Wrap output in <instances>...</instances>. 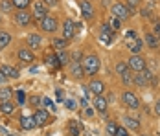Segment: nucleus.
Listing matches in <instances>:
<instances>
[{"mask_svg":"<svg viewBox=\"0 0 160 136\" xmlns=\"http://www.w3.org/2000/svg\"><path fill=\"white\" fill-rule=\"evenodd\" d=\"M79 103H81L83 107H88V99H87V98H81V99H79Z\"/></svg>","mask_w":160,"mask_h":136,"instance_id":"nucleus-49","label":"nucleus"},{"mask_svg":"<svg viewBox=\"0 0 160 136\" xmlns=\"http://www.w3.org/2000/svg\"><path fill=\"white\" fill-rule=\"evenodd\" d=\"M127 46H129V50H131L132 53H138V52L142 50V46H144V43H142V41H138V39H134V41H132V43H129Z\"/></svg>","mask_w":160,"mask_h":136,"instance_id":"nucleus-25","label":"nucleus"},{"mask_svg":"<svg viewBox=\"0 0 160 136\" xmlns=\"http://www.w3.org/2000/svg\"><path fill=\"white\" fill-rule=\"evenodd\" d=\"M111 11H112V17H116L120 20H127L131 17V11H129V8L125 4H114L111 8Z\"/></svg>","mask_w":160,"mask_h":136,"instance_id":"nucleus-4","label":"nucleus"},{"mask_svg":"<svg viewBox=\"0 0 160 136\" xmlns=\"http://www.w3.org/2000/svg\"><path fill=\"white\" fill-rule=\"evenodd\" d=\"M41 43H42L41 35H37V33H30L28 35V44H30V48H39Z\"/></svg>","mask_w":160,"mask_h":136,"instance_id":"nucleus-19","label":"nucleus"},{"mask_svg":"<svg viewBox=\"0 0 160 136\" xmlns=\"http://www.w3.org/2000/svg\"><path fill=\"white\" fill-rule=\"evenodd\" d=\"M76 28H78V22H74L72 18H66L63 24V37L68 41V39H74V35H76Z\"/></svg>","mask_w":160,"mask_h":136,"instance_id":"nucleus-5","label":"nucleus"},{"mask_svg":"<svg viewBox=\"0 0 160 136\" xmlns=\"http://www.w3.org/2000/svg\"><path fill=\"white\" fill-rule=\"evenodd\" d=\"M125 37H127V41H131V39H132V41H134V39H136V31H134V30L127 31V35H125Z\"/></svg>","mask_w":160,"mask_h":136,"instance_id":"nucleus-46","label":"nucleus"},{"mask_svg":"<svg viewBox=\"0 0 160 136\" xmlns=\"http://www.w3.org/2000/svg\"><path fill=\"white\" fill-rule=\"evenodd\" d=\"M11 98H13V90L9 87L0 88V101H11Z\"/></svg>","mask_w":160,"mask_h":136,"instance_id":"nucleus-21","label":"nucleus"},{"mask_svg":"<svg viewBox=\"0 0 160 136\" xmlns=\"http://www.w3.org/2000/svg\"><path fill=\"white\" fill-rule=\"evenodd\" d=\"M33 17H37V18H44V17H48V6L42 2V0H37L35 4H33Z\"/></svg>","mask_w":160,"mask_h":136,"instance_id":"nucleus-7","label":"nucleus"},{"mask_svg":"<svg viewBox=\"0 0 160 136\" xmlns=\"http://www.w3.org/2000/svg\"><path fill=\"white\" fill-rule=\"evenodd\" d=\"M42 2H44V4H46V6H57V4H59V0H42Z\"/></svg>","mask_w":160,"mask_h":136,"instance_id":"nucleus-47","label":"nucleus"},{"mask_svg":"<svg viewBox=\"0 0 160 136\" xmlns=\"http://www.w3.org/2000/svg\"><path fill=\"white\" fill-rule=\"evenodd\" d=\"M9 43H11V35L6 31H0V48H6Z\"/></svg>","mask_w":160,"mask_h":136,"instance_id":"nucleus-29","label":"nucleus"},{"mask_svg":"<svg viewBox=\"0 0 160 136\" xmlns=\"http://www.w3.org/2000/svg\"><path fill=\"white\" fill-rule=\"evenodd\" d=\"M63 103H64V107H66L68 110H78V107H79V103H78L76 98H68V99H64Z\"/></svg>","mask_w":160,"mask_h":136,"instance_id":"nucleus-24","label":"nucleus"},{"mask_svg":"<svg viewBox=\"0 0 160 136\" xmlns=\"http://www.w3.org/2000/svg\"><path fill=\"white\" fill-rule=\"evenodd\" d=\"M142 17H145V18H147V17H151V13H149V9H142Z\"/></svg>","mask_w":160,"mask_h":136,"instance_id":"nucleus-52","label":"nucleus"},{"mask_svg":"<svg viewBox=\"0 0 160 136\" xmlns=\"http://www.w3.org/2000/svg\"><path fill=\"white\" fill-rule=\"evenodd\" d=\"M83 94H85V98H87V99H88V98H90V94H92V92H90V88H88V87H83Z\"/></svg>","mask_w":160,"mask_h":136,"instance_id":"nucleus-48","label":"nucleus"},{"mask_svg":"<svg viewBox=\"0 0 160 136\" xmlns=\"http://www.w3.org/2000/svg\"><path fill=\"white\" fill-rule=\"evenodd\" d=\"M88 88H90V92H92V94L101 96V94L105 92V85H103V81H98V79H94V81L88 85Z\"/></svg>","mask_w":160,"mask_h":136,"instance_id":"nucleus-16","label":"nucleus"},{"mask_svg":"<svg viewBox=\"0 0 160 136\" xmlns=\"http://www.w3.org/2000/svg\"><path fill=\"white\" fill-rule=\"evenodd\" d=\"M70 70H72V76L76 77V79H81V77L85 76V72H83V64H81L79 59H74V61H72Z\"/></svg>","mask_w":160,"mask_h":136,"instance_id":"nucleus-13","label":"nucleus"},{"mask_svg":"<svg viewBox=\"0 0 160 136\" xmlns=\"http://www.w3.org/2000/svg\"><path fill=\"white\" fill-rule=\"evenodd\" d=\"M122 99H123V103H125V107H129V108H132V110H136V108H140V98L134 94V92H123V96H122Z\"/></svg>","mask_w":160,"mask_h":136,"instance_id":"nucleus-3","label":"nucleus"},{"mask_svg":"<svg viewBox=\"0 0 160 136\" xmlns=\"http://www.w3.org/2000/svg\"><path fill=\"white\" fill-rule=\"evenodd\" d=\"M55 98H57V103H63V101H64L63 88H57V90H55Z\"/></svg>","mask_w":160,"mask_h":136,"instance_id":"nucleus-40","label":"nucleus"},{"mask_svg":"<svg viewBox=\"0 0 160 136\" xmlns=\"http://www.w3.org/2000/svg\"><path fill=\"white\" fill-rule=\"evenodd\" d=\"M46 63H48L50 66H55V68H59L61 64H59V61H57V57L55 55H50L48 59H46Z\"/></svg>","mask_w":160,"mask_h":136,"instance_id":"nucleus-38","label":"nucleus"},{"mask_svg":"<svg viewBox=\"0 0 160 136\" xmlns=\"http://www.w3.org/2000/svg\"><path fill=\"white\" fill-rule=\"evenodd\" d=\"M15 110V103L11 101H0V112L2 114H13Z\"/></svg>","mask_w":160,"mask_h":136,"instance_id":"nucleus-20","label":"nucleus"},{"mask_svg":"<svg viewBox=\"0 0 160 136\" xmlns=\"http://www.w3.org/2000/svg\"><path fill=\"white\" fill-rule=\"evenodd\" d=\"M140 2H142V0H125V6L129 8V11L132 13V11H134V9L140 6Z\"/></svg>","mask_w":160,"mask_h":136,"instance_id":"nucleus-33","label":"nucleus"},{"mask_svg":"<svg viewBox=\"0 0 160 136\" xmlns=\"http://www.w3.org/2000/svg\"><path fill=\"white\" fill-rule=\"evenodd\" d=\"M6 81H8V77H6L4 74H2V72H0V85H4Z\"/></svg>","mask_w":160,"mask_h":136,"instance_id":"nucleus-51","label":"nucleus"},{"mask_svg":"<svg viewBox=\"0 0 160 136\" xmlns=\"http://www.w3.org/2000/svg\"><path fill=\"white\" fill-rule=\"evenodd\" d=\"M33 118H35V123H37V127H44L46 123H48V110H44V108H39L35 114H33Z\"/></svg>","mask_w":160,"mask_h":136,"instance_id":"nucleus-9","label":"nucleus"},{"mask_svg":"<svg viewBox=\"0 0 160 136\" xmlns=\"http://www.w3.org/2000/svg\"><path fill=\"white\" fill-rule=\"evenodd\" d=\"M153 35H155L157 39H160V22H157V24H155V31H153Z\"/></svg>","mask_w":160,"mask_h":136,"instance_id":"nucleus-45","label":"nucleus"},{"mask_svg":"<svg viewBox=\"0 0 160 136\" xmlns=\"http://www.w3.org/2000/svg\"><path fill=\"white\" fill-rule=\"evenodd\" d=\"M52 44H53V50H55V52H59V50H64V48H66V39H53V41H52Z\"/></svg>","mask_w":160,"mask_h":136,"instance_id":"nucleus-27","label":"nucleus"},{"mask_svg":"<svg viewBox=\"0 0 160 136\" xmlns=\"http://www.w3.org/2000/svg\"><path fill=\"white\" fill-rule=\"evenodd\" d=\"M112 37H114V35H112V33H107V31H99V41H101V43H103V44L105 46H111V43H112Z\"/></svg>","mask_w":160,"mask_h":136,"instance_id":"nucleus-22","label":"nucleus"},{"mask_svg":"<svg viewBox=\"0 0 160 136\" xmlns=\"http://www.w3.org/2000/svg\"><path fill=\"white\" fill-rule=\"evenodd\" d=\"M20 127L24 129V131H32L37 127V123H35V118L33 116H20Z\"/></svg>","mask_w":160,"mask_h":136,"instance_id":"nucleus-14","label":"nucleus"},{"mask_svg":"<svg viewBox=\"0 0 160 136\" xmlns=\"http://www.w3.org/2000/svg\"><path fill=\"white\" fill-rule=\"evenodd\" d=\"M55 57H57V61H59V64L63 66V64H66L68 61H70V57H68V53L64 52V50H59L57 53H55Z\"/></svg>","mask_w":160,"mask_h":136,"instance_id":"nucleus-28","label":"nucleus"},{"mask_svg":"<svg viewBox=\"0 0 160 136\" xmlns=\"http://www.w3.org/2000/svg\"><path fill=\"white\" fill-rule=\"evenodd\" d=\"M116 131H118V125H116L114 121H109V123H107V134L116 136Z\"/></svg>","mask_w":160,"mask_h":136,"instance_id":"nucleus-34","label":"nucleus"},{"mask_svg":"<svg viewBox=\"0 0 160 136\" xmlns=\"http://www.w3.org/2000/svg\"><path fill=\"white\" fill-rule=\"evenodd\" d=\"M107 99L103 98V94L101 96H96V99H94V108H96L98 112H101V114H105V110H107Z\"/></svg>","mask_w":160,"mask_h":136,"instance_id":"nucleus-15","label":"nucleus"},{"mask_svg":"<svg viewBox=\"0 0 160 136\" xmlns=\"http://www.w3.org/2000/svg\"><path fill=\"white\" fill-rule=\"evenodd\" d=\"M145 44L149 46V48H157L158 46V39L153 33H145Z\"/></svg>","mask_w":160,"mask_h":136,"instance_id":"nucleus-23","label":"nucleus"},{"mask_svg":"<svg viewBox=\"0 0 160 136\" xmlns=\"http://www.w3.org/2000/svg\"><path fill=\"white\" fill-rule=\"evenodd\" d=\"M79 8H81V17H83V18L90 20V18L94 17V8H92V4H90V2H87V0H81Z\"/></svg>","mask_w":160,"mask_h":136,"instance_id":"nucleus-8","label":"nucleus"},{"mask_svg":"<svg viewBox=\"0 0 160 136\" xmlns=\"http://www.w3.org/2000/svg\"><path fill=\"white\" fill-rule=\"evenodd\" d=\"M15 96H17V105H26V94H24V90H17Z\"/></svg>","mask_w":160,"mask_h":136,"instance_id":"nucleus-32","label":"nucleus"},{"mask_svg":"<svg viewBox=\"0 0 160 136\" xmlns=\"http://www.w3.org/2000/svg\"><path fill=\"white\" fill-rule=\"evenodd\" d=\"M144 136H147V134H144Z\"/></svg>","mask_w":160,"mask_h":136,"instance_id":"nucleus-54","label":"nucleus"},{"mask_svg":"<svg viewBox=\"0 0 160 136\" xmlns=\"http://www.w3.org/2000/svg\"><path fill=\"white\" fill-rule=\"evenodd\" d=\"M120 26H122V20L116 18V17H112L111 18V28L112 30H120Z\"/></svg>","mask_w":160,"mask_h":136,"instance_id":"nucleus-39","label":"nucleus"},{"mask_svg":"<svg viewBox=\"0 0 160 136\" xmlns=\"http://www.w3.org/2000/svg\"><path fill=\"white\" fill-rule=\"evenodd\" d=\"M41 103L46 107L48 110H55V105H53V101H52L50 98H42V99H41Z\"/></svg>","mask_w":160,"mask_h":136,"instance_id":"nucleus-37","label":"nucleus"},{"mask_svg":"<svg viewBox=\"0 0 160 136\" xmlns=\"http://www.w3.org/2000/svg\"><path fill=\"white\" fill-rule=\"evenodd\" d=\"M122 81H123V85L131 87V85L134 83V76H132V70H127L125 74H122Z\"/></svg>","mask_w":160,"mask_h":136,"instance_id":"nucleus-26","label":"nucleus"},{"mask_svg":"<svg viewBox=\"0 0 160 136\" xmlns=\"http://www.w3.org/2000/svg\"><path fill=\"white\" fill-rule=\"evenodd\" d=\"M0 72L8 77V79H17V77L20 76V74H18V68L11 66V64H2V66H0Z\"/></svg>","mask_w":160,"mask_h":136,"instance_id":"nucleus-11","label":"nucleus"},{"mask_svg":"<svg viewBox=\"0 0 160 136\" xmlns=\"http://www.w3.org/2000/svg\"><path fill=\"white\" fill-rule=\"evenodd\" d=\"M81 64H83V72H85L87 76H96L98 72H99V66H101L99 57H98V55H94V53L85 55V57H83V61H81Z\"/></svg>","mask_w":160,"mask_h":136,"instance_id":"nucleus-1","label":"nucleus"},{"mask_svg":"<svg viewBox=\"0 0 160 136\" xmlns=\"http://www.w3.org/2000/svg\"><path fill=\"white\" fill-rule=\"evenodd\" d=\"M18 59L22 61V63H33L35 59V55H33L30 50H26V48H22V50H18Z\"/></svg>","mask_w":160,"mask_h":136,"instance_id":"nucleus-18","label":"nucleus"},{"mask_svg":"<svg viewBox=\"0 0 160 136\" xmlns=\"http://www.w3.org/2000/svg\"><path fill=\"white\" fill-rule=\"evenodd\" d=\"M123 123H125V129H131V131H138L140 129V121L136 118H132V116H125Z\"/></svg>","mask_w":160,"mask_h":136,"instance_id":"nucleus-17","label":"nucleus"},{"mask_svg":"<svg viewBox=\"0 0 160 136\" xmlns=\"http://www.w3.org/2000/svg\"><path fill=\"white\" fill-rule=\"evenodd\" d=\"M127 70H129L127 63H122V61H120V63H116V72H118L120 76H122V74H125Z\"/></svg>","mask_w":160,"mask_h":136,"instance_id":"nucleus-36","label":"nucleus"},{"mask_svg":"<svg viewBox=\"0 0 160 136\" xmlns=\"http://www.w3.org/2000/svg\"><path fill=\"white\" fill-rule=\"evenodd\" d=\"M68 133H70V136H79V123L78 121H70L68 123Z\"/></svg>","mask_w":160,"mask_h":136,"instance_id":"nucleus-30","label":"nucleus"},{"mask_svg":"<svg viewBox=\"0 0 160 136\" xmlns=\"http://www.w3.org/2000/svg\"><path fill=\"white\" fill-rule=\"evenodd\" d=\"M41 28L44 31H48V33H52V31H55L57 30V20L53 18V17H44L42 20H41Z\"/></svg>","mask_w":160,"mask_h":136,"instance_id":"nucleus-10","label":"nucleus"},{"mask_svg":"<svg viewBox=\"0 0 160 136\" xmlns=\"http://www.w3.org/2000/svg\"><path fill=\"white\" fill-rule=\"evenodd\" d=\"M134 83L140 85V87H145V85H149V83H155V79H153V74H151L149 70H142V72H138V74L134 76Z\"/></svg>","mask_w":160,"mask_h":136,"instance_id":"nucleus-6","label":"nucleus"},{"mask_svg":"<svg viewBox=\"0 0 160 136\" xmlns=\"http://www.w3.org/2000/svg\"><path fill=\"white\" fill-rule=\"evenodd\" d=\"M0 8H2V11H11L15 6H13L11 0H2V2H0Z\"/></svg>","mask_w":160,"mask_h":136,"instance_id":"nucleus-35","label":"nucleus"},{"mask_svg":"<svg viewBox=\"0 0 160 136\" xmlns=\"http://www.w3.org/2000/svg\"><path fill=\"white\" fill-rule=\"evenodd\" d=\"M127 66L132 72H142V70H145V59L142 55H138V53H132L131 59L127 61Z\"/></svg>","mask_w":160,"mask_h":136,"instance_id":"nucleus-2","label":"nucleus"},{"mask_svg":"<svg viewBox=\"0 0 160 136\" xmlns=\"http://www.w3.org/2000/svg\"><path fill=\"white\" fill-rule=\"evenodd\" d=\"M15 18H17V22H18L20 26H30V24H32L33 15H30L26 9H20V11L15 15Z\"/></svg>","mask_w":160,"mask_h":136,"instance_id":"nucleus-12","label":"nucleus"},{"mask_svg":"<svg viewBox=\"0 0 160 136\" xmlns=\"http://www.w3.org/2000/svg\"><path fill=\"white\" fill-rule=\"evenodd\" d=\"M116 136H129V129H125V127H118Z\"/></svg>","mask_w":160,"mask_h":136,"instance_id":"nucleus-41","label":"nucleus"},{"mask_svg":"<svg viewBox=\"0 0 160 136\" xmlns=\"http://www.w3.org/2000/svg\"><path fill=\"white\" fill-rule=\"evenodd\" d=\"M101 30H103V31H107V33H112V35H114V30L111 28V24H107V22H105V24L101 26Z\"/></svg>","mask_w":160,"mask_h":136,"instance_id":"nucleus-44","label":"nucleus"},{"mask_svg":"<svg viewBox=\"0 0 160 136\" xmlns=\"http://www.w3.org/2000/svg\"><path fill=\"white\" fill-rule=\"evenodd\" d=\"M155 112H157V114L160 116V99L157 101V103H155Z\"/></svg>","mask_w":160,"mask_h":136,"instance_id":"nucleus-50","label":"nucleus"},{"mask_svg":"<svg viewBox=\"0 0 160 136\" xmlns=\"http://www.w3.org/2000/svg\"><path fill=\"white\" fill-rule=\"evenodd\" d=\"M11 2H13V6L17 9H26L30 6V0H11Z\"/></svg>","mask_w":160,"mask_h":136,"instance_id":"nucleus-31","label":"nucleus"},{"mask_svg":"<svg viewBox=\"0 0 160 136\" xmlns=\"http://www.w3.org/2000/svg\"><path fill=\"white\" fill-rule=\"evenodd\" d=\"M6 136H17V134H11V133H8V134H6Z\"/></svg>","mask_w":160,"mask_h":136,"instance_id":"nucleus-53","label":"nucleus"},{"mask_svg":"<svg viewBox=\"0 0 160 136\" xmlns=\"http://www.w3.org/2000/svg\"><path fill=\"white\" fill-rule=\"evenodd\" d=\"M85 116H87V118H92V116H94V108L85 107Z\"/></svg>","mask_w":160,"mask_h":136,"instance_id":"nucleus-43","label":"nucleus"},{"mask_svg":"<svg viewBox=\"0 0 160 136\" xmlns=\"http://www.w3.org/2000/svg\"><path fill=\"white\" fill-rule=\"evenodd\" d=\"M41 99H42V98H39V96H32V98H30V101H32V105H41Z\"/></svg>","mask_w":160,"mask_h":136,"instance_id":"nucleus-42","label":"nucleus"}]
</instances>
